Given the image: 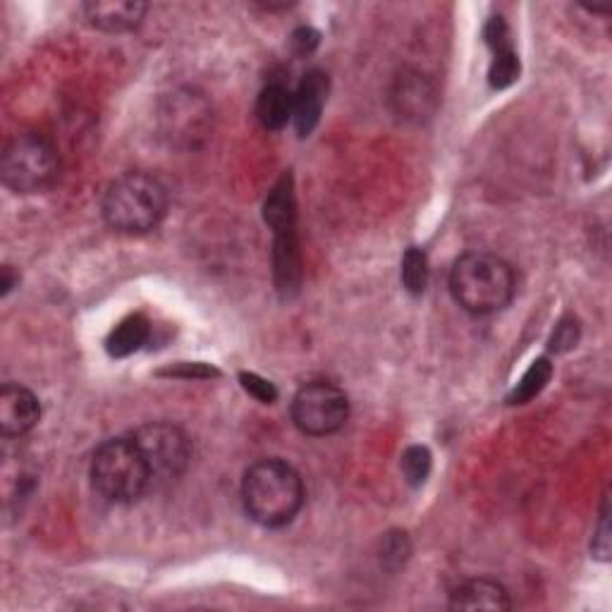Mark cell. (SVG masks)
Masks as SVG:
<instances>
[{
  "instance_id": "cell-1",
  "label": "cell",
  "mask_w": 612,
  "mask_h": 612,
  "mask_svg": "<svg viewBox=\"0 0 612 612\" xmlns=\"http://www.w3.org/2000/svg\"><path fill=\"white\" fill-rule=\"evenodd\" d=\"M242 502L257 524L280 529L304 505L302 476L283 460H261L251 464L242 478Z\"/></svg>"
},
{
  "instance_id": "cell-2",
  "label": "cell",
  "mask_w": 612,
  "mask_h": 612,
  "mask_svg": "<svg viewBox=\"0 0 612 612\" xmlns=\"http://www.w3.org/2000/svg\"><path fill=\"white\" fill-rule=\"evenodd\" d=\"M450 292L464 311L488 316L502 311L514 297V271L505 259L486 251H472L454 261Z\"/></svg>"
},
{
  "instance_id": "cell-3",
  "label": "cell",
  "mask_w": 612,
  "mask_h": 612,
  "mask_svg": "<svg viewBox=\"0 0 612 612\" xmlns=\"http://www.w3.org/2000/svg\"><path fill=\"white\" fill-rule=\"evenodd\" d=\"M167 211V191L147 173H125L108 185L101 213L115 233L141 235L153 230Z\"/></svg>"
},
{
  "instance_id": "cell-4",
  "label": "cell",
  "mask_w": 612,
  "mask_h": 612,
  "mask_svg": "<svg viewBox=\"0 0 612 612\" xmlns=\"http://www.w3.org/2000/svg\"><path fill=\"white\" fill-rule=\"evenodd\" d=\"M91 486L113 505H129L153 490L147 460L141 458L132 436H117L101 442L91 460Z\"/></svg>"
},
{
  "instance_id": "cell-5",
  "label": "cell",
  "mask_w": 612,
  "mask_h": 612,
  "mask_svg": "<svg viewBox=\"0 0 612 612\" xmlns=\"http://www.w3.org/2000/svg\"><path fill=\"white\" fill-rule=\"evenodd\" d=\"M60 161L53 141L39 132H24L8 141L0 161L5 187L17 195H36L55 185Z\"/></svg>"
},
{
  "instance_id": "cell-6",
  "label": "cell",
  "mask_w": 612,
  "mask_h": 612,
  "mask_svg": "<svg viewBox=\"0 0 612 612\" xmlns=\"http://www.w3.org/2000/svg\"><path fill=\"white\" fill-rule=\"evenodd\" d=\"M129 436L135 438L141 458L147 460L153 488L173 484L187 472L191 446L183 428L165 422H151L132 430Z\"/></svg>"
},
{
  "instance_id": "cell-7",
  "label": "cell",
  "mask_w": 612,
  "mask_h": 612,
  "mask_svg": "<svg viewBox=\"0 0 612 612\" xmlns=\"http://www.w3.org/2000/svg\"><path fill=\"white\" fill-rule=\"evenodd\" d=\"M347 419H350V402L333 383L314 380L297 390L292 400V422L304 436L323 438L338 434Z\"/></svg>"
},
{
  "instance_id": "cell-8",
  "label": "cell",
  "mask_w": 612,
  "mask_h": 612,
  "mask_svg": "<svg viewBox=\"0 0 612 612\" xmlns=\"http://www.w3.org/2000/svg\"><path fill=\"white\" fill-rule=\"evenodd\" d=\"M41 407L36 395L22 386H3L0 390V434L5 438H22L39 424Z\"/></svg>"
},
{
  "instance_id": "cell-9",
  "label": "cell",
  "mask_w": 612,
  "mask_h": 612,
  "mask_svg": "<svg viewBox=\"0 0 612 612\" xmlns=\"http://www.w3.org/2000/svg\"><path fill=\"white\" fill-rule=\"evenodd\" d=\"M292 120L299 137H309L316 129L323 105L328 99V75L321 70H311L304 79L299 82L297 91L292 93Z\"/></svg>"
},
{
  "instance_id": "cell-10",
  "label": "cell",
  "mask_w": 612,
  "mask_h": 612,
  "mask_svg": "<svg viewBox=\"0 0 612 612\" xmlns=\"http://www.w3.org/2000/svg\"><path fill=\"white\" fill-rule=\"evenodd\" d=\"M486 43L494 48L488 82L494 89H508L520 77V58L510 41V29L502 17H494L486 27Z\"/></svg>"
},
{
  "instance_id": "cell-11",
  "label": "cell",
  "mask_w": 612,
  "mask_h": 612,
  "mask_svg": "<svg viewBox=\"0 0 612 612\" xmlns=\"http://www.w3.org/2000/svg\"><path fill=\"white\" fill-rule=\"evenodd\" d=\"M84 15L96 29L108 34H123L139 27L147 5L137 0H96V3L84 5Z\"/></svg>"
},
{
  "instance_id": "cell-12",
  "label": "cell",
  "mask_w": 612,
  "mask_h": 612,
  "mask_svg": "<svg viewBox=\"0 0 612 612\" xmlns=\"http://www.w3.org/2000/svg\"><path fill=\"white\" fill-rule=\"evenodd\" d=\"M392 101L402 117L422 120L434 113L436 91L419 72H402L398 82H395Z\"/></svg>"
},
{
  "instance_id": "cell-13",
  "label": "cell",
  "mask_w": 612,
  "mask_h": 612,
  "mask_svg": "<svg viewBox=\"0 0 612 612\" xmlns=\"http://www.w3.org/2000/svg\"><path fill=\"white\" fill-rule=\"evenodd\" d=\"M452 610H510L505 586L494 579H472L452 591Z\"/></svg>"
},
{
  "instance_id": "cell-14",
  "label": "cell",
  "mask_w": 612,
  "mask_h": 612,
  "mask_svg": "<svg viewBox=\"0 0 612 612\" xmlns=\"http://www.w3.org/2000/svg\"><path fill=\"white\" fill-rule=\"evenodd\" d=\"M207 115L209 108L201 99H197V96L177 93L171 103V111L165 113V120L171 123L167 125V132H171V137H197L201 135L203 127H207Z\"/></svg>"
},
{
  "instance_id": "cell-15",
  "label": "cell",
  "mask_w": 612,
  "mask_h": 612,
  "mask_svg": "<svg viewBox=\"0 0 612 612\" xmlns=\"http://www.w3.org/2000/svg\"><path fill=\"white\" fill-rule=\"evenodd\" d=\"M295 96L283 84H268L257 99V117L266 129H283L292 120Z\"/></svg>"
},
{
  "instance_id": "cell-16",
  "label": "cell",
  "mask_w": 612,
  "mask_h": 612,
  "mask_svg": "<svg viewBox=\"0 0 612 612\" xmlns=\"http://www.w3.org/2000/svg\"><path fill=\"white\" fill-rule=\"evenodd\" d=\"M149 335H151V326H149L147 316L132 314L123 323H120L117 328H113L111 335H108L105 350H108V354L115 357V359L129 357V354L139 352L141 347L147 345Z\"/></svg>"
},
{
  "instance_id": "cell-17",
  "label": "cell",
  "mask_w": 612,
  "mask_h": 612,
  "mask_svg": "<svg viewBox=\"0 0 612 612\" xmlns=\"http://www.w3.org/2000/svg\"><path fill=\"white\" fill-rule=\"evenodd\" d=\"M263 218L273 227L275 235L295 230V195L290 175H283L280 183L273 187L271 197L263 203Z\"/></svg>"
},
{
  "instance_id": "cell-18",
  "label": "cell",
  "mask_w": 612,
  "mask_h": 612,
  "mask_svg": "<svg viewBox=\"0 0 612 612\" xmlns=\"http://www.w3.org/2000/svg\"><path fill=\"white\" fill-rule=\"evenodd\" d=\"M302 263H299L295 230L275 235V280L280 290H297L302 278Z\"/></svg>"
},
{
  "instance_id": "cell-19",
  "label": "cell",
  "mask_w": 612,
  "mask_h": 612,
  "mask_svg": "<svg viewBox=\"0 0 612 612\" xmlns=\"http://www.w3.org/2000/svg\"><path fill=\"white\" fill-rule=\"evenodd\" d=\"M550 376H553V364H550L548 359H536V362L529 366V371H526L522 380L517 383V388L512 390L508 402L510 404L532 402L536 395L544 392V388L550 383Z\"/></svg>"
},
{
  "instance_id": "cell-20",
  "label": "cell",
  "mask_w": 612,
  "mask_h": 612,
  "mask_svg": "<svg viewBox=\"0 0 612 612\" xmlns=\"http://www.w3.org/2000/svg\"><path fill=\"white\" fill-rule=\"evenodd\" d=\"M402 283L412 295H422L428 285V259L422 249H407L402 259Z\"/></svg>"
},
{
  "instance_id": "cell-21",
  "label": "cell",
  "mask_w": 612,
  "mask_h": 612,
  "mask_svg": "<svg viewBox=\"0 0 612 612\" xmlns=\"http://www.w3.org/2000/svg\"><path fill=\"white\" fill-rule=\"evenodd\" d=\"M430 466H434V458H430L428 448L424 446H412L402 452V460H400V470L402 476L407 478V484L410 486H422L428 474H430Z\"/></svg>"
},
{
  "instance_id": "cell-22",
  "label": "cell",
  "mask_w": 612,
  "mask_h": 612,
  "mask_svg": "<svg viewBox=\"0 0 612 612\" xmlns=\"http://www.w3.org/2000/svg\"><path fill=\"white\" fill-rule=\"evenodd\" d=\"M412 546L407 534H388L386 541H383V565L390 570H398L400 565H404V560L410 558Z\"/></svg>"
},
{
  "instance_id": "cell-23",
  "label": "cell",
  "mask_w": 612,
  "mask_h": 612,
  "mask_svg": "<svg viewBox=\"0 0 612 612\" xmlns=\"http://www.w3.org/2000/svg\"><path fill=\"white\" fill-rule=\"evenodd\" d=\"M239 380H242V388L251 395V398L259 400L261 404H273L278 400V390L271 380L261 378L257 374H239Z\"/></svg>"
},
{
  "instance_id": "cell-24",
  "label": "cell",
  "mask_w": 612,
  "mask_h": 612,
  "mask_svg": "<svg viewBox=\"0 0 612 612\" xmlns=\"http://www.w3.org/2000/svg\"><path fill=\"white\" fill-rule=\"evenodd\" d=\"M577 340H579V326H577V321H562L560 326L555 328L553 333V338H550V350L553 352H567L572 350V347H577Z\"/></svg>"
},
{
  "instance_id": "cell-25",
  "label": "cell",
  "mask_w": 612,
  "mask_h": 612,
  "mask_svg": "<svg viewBox=\"0 0 612 612\" xmlns=\"http://www.w3.org/2000/svg\"><path fill=\"white\" fill-rule=\"evenodd\" d=\"M594 555L598 560H608V555H610V508H608V498L603 500L601 520H598V532L594 536Z\"/></svg>"
},
{
  "instance_id": "cell-26",
  "label": "cell",
  "mask_w": 612,
  "mask_h": 612,
  "mask_svg": "<svg viewBox=\"0 0 612 612\" xmlns=\"http://www.w3.org/2000/svg\"><path fill=\"white\" fill-rule=\"evenodd\" d=\"M319 32H314L311 27H302V29H297L295 36H292V46H295V51L299 55H307L314 51V48L319 46Z\"/></svg>"
},
{
  "instance_id": "cell-27",
  "label": "cell",
  "mask_w": 612,
  "mask_h": 612,
  "mask_svg": "<svg viewBox=\"0 0 612 612\" xmlns=\"http://www.w3.org/2000/svg\"><path fill=\"white\" fill-rule=\"evenodd\" d=\"M12 287H15V278H12V268L5 266L3 268V295H8Z\"/></svg>"
}]
</instances>
